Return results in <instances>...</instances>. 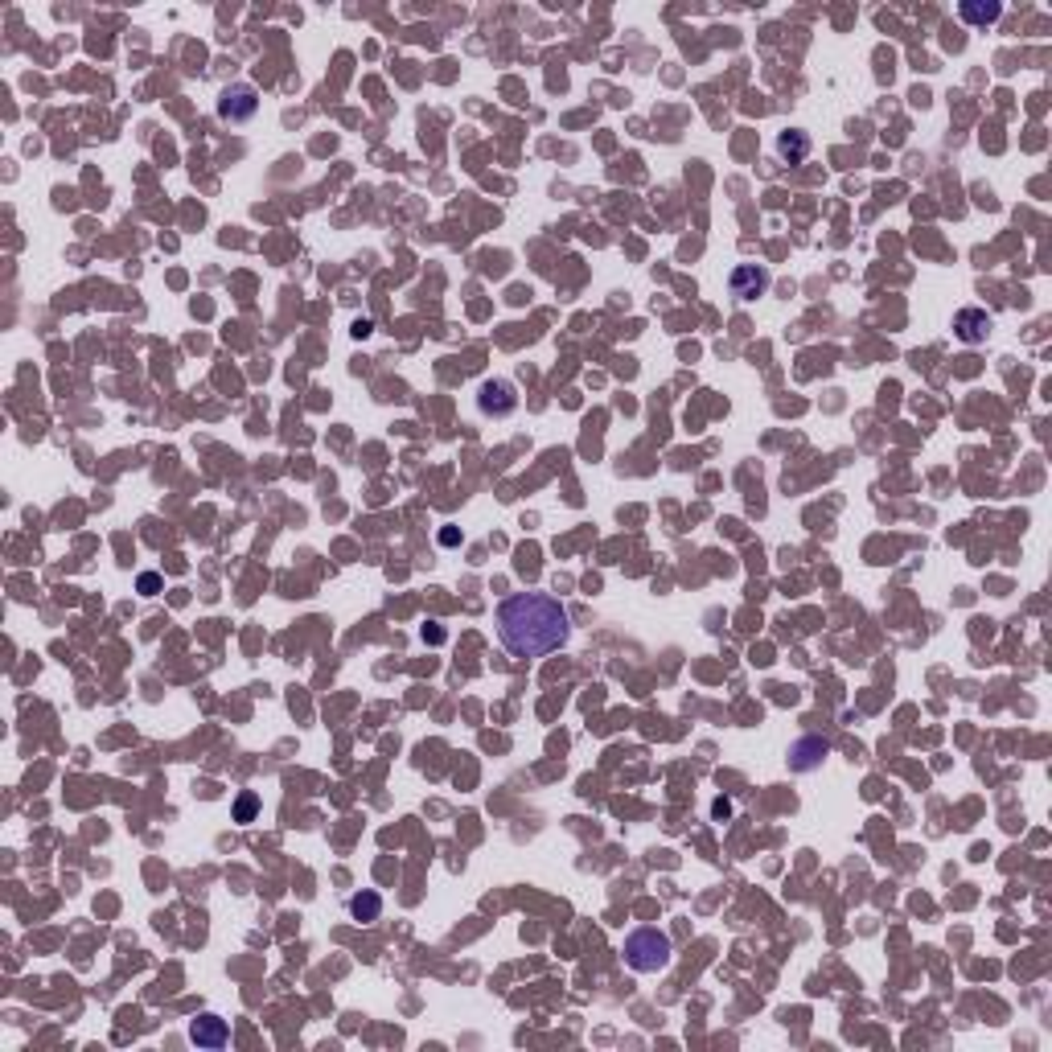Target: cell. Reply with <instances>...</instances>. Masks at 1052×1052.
<instances>
[{
  "mask_svg": "<svg viewBox=\"0 0 1052 1052\" xmlns=\"http://www.w3.org/2000/svg\"><path fill=\"white\" fill-rule=\"evenodd\" d=\"M498 638L514 658H547L571 638L568 609L547 592H514L498 604Z\"/></svg>",
  "mask_w": 1052,
  "mask_h": 1052,
  "instance_id": "obj_1",
  "label": "cell"
},
{
  "mask_svg": "<svg viewBox=\"0 0 1052 1052\" xmlns=\"http://www.w3.org/2000/svg\"><path fill=\"white\" fill-rule=\"evenodd\" d=\"M670 958H674L670 938H666L662 929H654V925H641V929H633L630 938H625V962H630L633 970H641V975L666 970Z\"/></svg>",
  "mask_w": 1052,
  "mask_h": 1052,
  "instance_id": "obj_2",
  "label": "cell"
},
{
  "mask_svg": "<svg viewBox=\"0 0 1052 1052\" xmlns=\"http://www.w3.org/2000/svg\"><path fill=\"white\" fill-rule=\"evenodd\" d=\"M255 107H259V99H255V86H247V83H239V86H226V91H223V99H218V115H223V120H231V124H243V120H251V115H255Z\"/></svg>",
  "mask_w": 1052,
  "mask_h": 1052,
  "instance_id": "obj_3",
  "label": "cell"
},
{
  "mask_svg": "<svg viewBox=\"0 0 1052 1052\" xmlns=\"http://www.w3.org/2000/svg\"><path fill=\"white\" fill-rule=\"evenodd\" d=\"M728 288H732L736 301H757L760 293H769V268H760V263H740V268L732 272V280H728Z\"/></svg>",
  "mask_w": 1052,
  "mask_h": 1052,
  "instance_id": "obj_4",
  "label": "cell"
},
{
  "mask_svg": "<svg viewBox=\"0 0 1052 1052\" xmlns=\"http://www.w3.org/2000/svg\"><path fill=\"white\" fill-rule=\"evenodd\" d=\"M954 333L962 337L967 345L987 342V333H991V317H987V309H958L954 313Z\"/></svg>",
  "mask_w": 1052,
  "mask_h": 1052,
  "instance_id": "obj_5",
  "label": "cell"
},
{
  "mask_svg": "<svg viewBox=\"0 0 1052 1052\" xmlns=\"http://www.w3.org/2000/svg\"><path fill=\"white\" fill-rule=\"evenodd\" d=\"M827 752H830L827 740H819V736H802V740L789 749V765H794L798 773H810V769H819L822 760H827Z\"/></svg>",
  "mask_w": 1052,
  "mask_h": 1052,
  "instance_id": "obj_6",
  "label": "cell"
},
{
  "mask_svg": "<svg viewBox=\"0 0 1052 1052\" xmlns=\"http://www.w3.org/2000/svg\"><path fill=\"white\" fill-rule=\"evenodd\" d=\"M190 1040L198 1044V1048H223L226 1040H231V1027H226V1019L218 1016H202L190 1024Z\"/></svg>",
  "mask_w": 1052,
  "mask_h": 1052,
  "instance_id": "obj_7",
  "label": "cell"
},
{
  "mask_svg": "<svg viewBox=\"0 0 1052 1052\" xmlns=\"http://www.w3.org/2000/svg\"><path fill=\"white\" fill-rule=\"evenodd\" d=\"M481 412H493V415H506L514 412V387L510 382H485L481 387Z\"/></svg>",
  "mask_w": 1052,
  "mask_h": 1052,
  "instance_id": "obj_8",
  "label": "cell"
},
{
  "mask_svg": "<svg viewBox=\"0 0 1052 1052\" xmlns=\"http://www.w3.org/2000/svg\"><path fill=\"white\" fill-rule=\"evenodd\" d=\"M958 13H962V21H970V25H995V21H999V13H1003V5H999V0H987V5H975V0H967V5H962Z\"/></svg>",
  "mask_w": 1052,
  "mask_h": 1052,
  "instance_id": "obj_9",
  "label": "cell"
},
{
  "mask_svg": "<svg viewBox=\"0 0 1052 1052\" xmlns=\"http://www.w3.org/2000/svg\"><path fill=\"white\" fill-rule=\"evenodd\" d=\"M379 908H382L379 892H358V897L350 900V913H354L358 921H374V917H379Z\"/></svg>",
  "mask_w": 1052,
  "mask_h": 1052,
  "instance_id": "obj_10",
  "label": "cell"
},
{
  "mask_svg": "<svg viewBox=\"0 0 1052 1052\" xmlns=\"http://www.w3.org/2000/svg\"><path fill=\"white\" fill-rule=\"evenodd\" d=\"M777 148H781V153L789 156V161H802V156L810 153V136H806V132H785L781 144H777Z\"/></svg>",
  "mask_w": 1052,
  "mask_h": 1052,
  "instance_id": "obj_11",
  "label": "cell"
},
{
  "mask_svg": "<svg viewBox=\"0 0 1052 1052\" xmlns=\"http://www.w3.org/2000/svg\"><path fill=\"white\" fill-rule=\"evenodd\" d=\"M255 810H259V798H255V794H243L239 802H234V819H239V822H251V819H255Z\"/></svg>",
  "mask_w": 1052,
  "mask_h": 1052,
  "instance_id": "obj_12",
  "label": "cell"
},
{
  "mask_svg": "<svg viewBox=\"0 0 1052 1052\" xmlns=\"http://www.w3.org/2000/svg\"><path fill=\"white\" fill-rule=\"evenodd\" d=\"M136 584H140V592H144V596H156V592H161V576H156V571H144V576H140Z\"/></svg>",
  "mask_w": 1052,
  "mask_h": 1052,
  "instance_id": "obj_13",
  "label": "cell"
},
{
  "mask_svg": "<svg viewBox=\"0 0 1052 1052\" xmlns=\"http://www.w3.org/2000/svg\"><path fill=\"white\" fill-rule=\"evenodd\" d=\"M441 543H444V547H457V543H461V531H457V526H444V531H441Z\"/></svg>",
  "mask_w": 1052,
  "mask_h": 1052,
  "instance_id": "obj_14",
  "label": "cell"
}]
</instances>
